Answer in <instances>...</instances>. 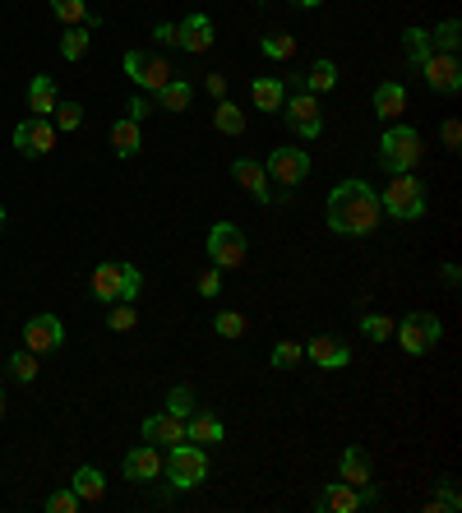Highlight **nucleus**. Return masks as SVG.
Returning a JSON list of instances; mask_svg holds the SVG:
<instances>
[{
  "label": "nucleus",
  "instance_id": "obj_1",
  "mask_svg": "<svg viewBox=\"0 0 462 513\" xmlns=\"http://www.w3.org/2000/svg\"><path fill=\"white\" fill-rule=\"evenodd\" d=\"M383 223V208L379 194L365 181H338L329 194V227L338 236H370Z\"/></svg>",
  "mask_w": 462,
  "mask_h": 513
},
{
  "label": "nucleus",
  "instance_id": "obj_2",
  "mask_svg": "<svg viewBox=\"0 0 462 513\" xmlns=\"http://www.w3.org/2000/svg\"><path fill=\"white\" fill-rule=\"evenodd\" d=\"M379 208L389 217H398V223H416V217H425V185L412 172H398V176H389V185H383Z\"/></svg>",
  "mask_w": 462,
  "mask_h": 513
},
{
  "label": "nucleus",
  "instance_id": "obj_3",
  "mask_svg": "<svg viewBox=\"0 0 462 513\" xmlns=\"http://www.w3.org/2000/svg\"><path fill=\"white\" fill-rule=\"evenodd\" d=\"M421 153H425L421 149V134L412 125H389V130H383V139H379V162H383V172H389V176L416 172Z\"/></svg>",
  "mask_w": 462,
  "mask_h": 513
},
{
  "label": "nucleus",
  "instance_id": "obj_4",
  "mask_svg": "<svg viewBox=\"0 0 462 513\" xmlns=\"http://www.w3.org/2000/svg\"><path fill=\"white\" fill-rule=\"evenodd\" d=\"M163 472L172 476L176 490H194V486L208 476V449H204V445H190V439H181V445H172V454L163 458Z\"/></svg>",
  "mask_w": 462,
  "mask_h": 513
},
{
  "label": "nucleus",
  "instance_id": "obj_5",
  "mask_svg": "<svg viewBox=\"0 0 462 513\" xmlns=\"http://www.w3.org/2000/svg\"><path fill=\"white\" fill-rule=\"evenodd\" d=\"M208 259H213V268H241L250 259L246 232L236 223H213V232H208Z\"/></svg>",
  "mask_w": 462,
  "mask_h": 513
},
{
  "label": "nucleus",
  "instance_id": "obj_6",
  "mask_svg": "<svg viewBox=\"0 0 462 513\" xmlns=\"http://www.w3.org/2000/svg\"><path fill=\"white\" fill-rule=\"evenodd\" d=\"M398 347L403 351H412V356H425V351H435V342H439V333H444V324H439V315H430V310H416V315H407L398 329Z\"/></svg>",
  "mask_w": 462,
  "mask_h": 513
},
{
  "label": "nucleus",
  "instance_id": "obj_7",
  "mask_svg": "<svg viewBox=\"0 0 462 513\" xmlns=\"http://www.w3.org/2000/svg\"><path fill=\"white\" fill-rule=\"evenodd\" d=\"M282 111H287V125H291L300 139H320V130H324L320 93H305V89H296L291 98H282Z\"/></svg>",
  "mask_w": 462,
  "mask_h": 513
},
{
  "label": "nucleus",
  "instance_id": "obj_8",
  "mask_svg": "<svg viewBox=\"0 0 462 513\" xmlns=\"http://www.w3.org/2000/svg\"><path fill=\"white\" fill-rule=\"evenodd\" d=\"M125 75L143 89V93H158L167 89L176 75H172V65L163 56H148V51H125Z\"/></svg>",
  "mask_w": 462,
  "mask_h": 513
},
{
  "label": "nucleus",
  "instance_id": "obj_9",
  "mask_svg": "<svg viewBox=\"0 0 462 513\" xmlns=\"http://www.w3.org/2000/svg\"><path fill=\"white\" fill-rule=\"evenodd\" d=\"M56 139H60V130L51 120H42V116H28L24 125H15V149L24 158H47L56 149Z\"/></svg>",
  "mask_w": 462,
  "mask_h": 513
},
{
  "label": "nucleus",
  "instance_id": "obj_10",
  "mask_svg": "<svg viewBox=\"0 0 462 513\" xmlns=\"http://www.w3.org/2000/svg\"><path fill=\"white\" fill-rule=\"evenodd\" d=\"M264 172H268L273 185H300L305 176H310V153L305 149H273Z\"/></svg>",
  "mask_w": 462,
  "mask_h": 513
},
{
  "label": "nucleus",
  "instance_id": "obj_11",
  "mask_svg": "<svg viewBox=\"0 0 462 513\" xmlns=\"http://www.w3.org/2000/svg\"><path fill=\"white\" fill-rule=\"evenodd\" d=\"M416 69L425 75V84H430L435 93H457V89H462V65H457V56H448V51H430Z\"/></svg>",
  "mask_w": 462,
  "mask_h": 513
},
{
  "label": "nucleus",
  "instance_id": "obj_12",
  "mask_svg": "<svg viewBox=\"0 0 462 513\" xmlns=\"http://www.w3.org/2000/svg\"><path fill=\"white\" fill-rule=\"evenodd\" d=\"M24 347H28V351H37V356H47V351L65 347V324H60L56 315H33V319L24 324Z\"/></svg>",
  "mask_w": 462,
  "mask_h": 513
},
{
  "label": "nucleus",
  "instance_id": "obj_13",
  "mask_svg": "<svg viewBox=\"0 0 462 513\" xmlns=\"http://www.w3.org/2000/svg\"><path fill=\"white\" fill-rule=\"evenodd\" d=\"M305 356H310L320 371H342V365L352 361V347L342 342V338H329V333H320V338H310L305 342Z\"/></svg>",
  "mask_w": 462,
  "mask_h": 513
},
{
  "label": "nucleus",
  "instance_id": "obj_14",
  "mask_svg": "<svg viewBox=\"0 0 462 513\" xmlns=\"http://www.w3.org/2000/svg\"><path fill=\"white\" fill-rule=\"evenodd\" d=\"M231 176H236V185L241 190H250L259 204H268L273 199V181H268V172H264V162H255V158H236V162H231Z\"/></svg>",
  "mask_w": 462,
  "mask_h": 513
},
{
  "label": "nucleus",
  "instance_id": "obj_15",
  "mask_svg": "<svg viewBox=\"0 0 462 513\" xmlns=\"http://www.w3.org/2000/svg\"><path fill=\"white\" fill-rule=\"evenodd\" d=\"M152 476H163V454L158 445H139L125 454V481H152Z\"/></svg>",
  "mask_w": 462,
  "mask_h": 513
},
{
  "label": "nucleus",
  "instance_id": "obj_16",
  "mask_svg": "<svg viewBox=\"0 0 462 513\" xmlns=\"http://www.w3.org/2000/svg\"><path fill=\"white\" fill-rule=\"evenodd\" d=\"M315 508H329V513H356V508H361V490L347 486V481L338 476V481H329V486L315 495Z\"/></svg>",
  "mask_w": 462,
  "mask_h": 513
},
{
  "label": "nucleus",
  "instance_id": "obj_17",
  "mask_svg": "<svg viewBox=\"0 0 462 513\" xmlns=\"http://www.w3.org/2000/svg\"><path fill=\"white\" fill-rule=\"evenodd\" d=\"M143 439L148 445H181L185 439V416H172V412H158L143 421Z\"/></svg>",
  "mask_w": 462,
  "mask_h": 513
},
{
  "label": "nucleus",
  "instance_id": "obj_18",
  "mask_svg": "<svg viewBox=\"0 0 462 513\" xmlns=\"http://www.w3.org/2000/svg\"><path fill=\"white\" fill-rule=\"evenodd\" d=\"M287 84L291 89H305V93H329L338 84V65L333 60H315L305 75H287Z\"/></svg>",
  "mask_w": 462,
  "mask_h": 513
},
{
  "label": "nucleus",
  "instance_id": "obj_19",
  "mask_svg": "<svg viewBox=\"0 0 462 513\" xmlns=\"http://www.w3.org/2000/svg\"><path fill=\"white\" fill-rule=\"evenodd\" d=\"M213 37H217V33H213V19H208V15H190V19L181 24V42H176V47H185L190 56H204V51L213 47Z\"/></svg>",
  "mask_w": 462,
  "mask_h": 513
},
{
  "label": "nucleus",
  "instance_id": "obj_20",
  "mask_svg": "<svg viewBox=\"0 0 462 513\" xmlns=\"http://www.w3.org/2000/svg\"><path fill=\"white\" fill-rule=\"evenodd\" d=\"M185 439H190V445H204V449H208V445H222V421H217L213 412H199V407H194V412L185 416Z\"/></svg>",
  "mask_w": 462,
  "mask_h": 513
},
{
  "label": "nucleus",
  "instance_id": "obj_21",
  "mask_svg": "<svg viewBox=\"0 0 462 513\" xmlns=\"http://www.w3.org/2000/svg\"><path fill=\"white\" fill-rule=\"evenodd\" d=\"M403 111H407V89H403V84H394V79H389V84H379V89H374V116L398 120Z\"/></svg>",
  "mask_w": 462,
  "mask_h": 513
},
{
  "label": "nucleus",
  "instance_id": "obj_22",
  "mask_svg": "<svg viewBox=\"0 0 462 513\" xmlns=\"http://www.w3.org/2000/svg\"><path fill=\"white\" fill-rule=\"evenodd\" d=\"M93 28H98V19L69 24L65 37H60V56H65V60H84V56H89V42H93Z\"/></svg>",
  "mask_w": 462,
  "mask_h": 513
},
{
  "label": "nucleus",
  "instance_id": "obj_23",
  "mask_svg": "<svg viewBox=\"0 0 462 513\" xmlns=\"http://www.w3.org/2000/svg\"><path fill=\"white\" fill-rule=\"evenodd\" d=\"M69 490L79 495V504H102L107 481H102V472H98V467H79V472H74V481H69Z\"/></svg>",
  "mask_w": 462,
  "mask_h": 513
},
{
  "label": "nucleus",
  "instance_id": "obj_24",
  "mask_svg": "<svg viewBox=\"0 0 462 513\" xmlns=\"http://www.w3.org/2000/svg\"><path fill=\"white\" fill-rule=\"evenodd\" d=\"M56 84L47 79V75H37L33 84H28V116H42V120H51V111H56Z\"/></svg>",
  "mask_w": 462,
  "mask_h": 513
},
{
  "label": "nucleus",
  "instance_id": "obj_25",
  "mask_svg": "<svg viewBox=\"0 0 462 513\" xmlns=\"http://www.w3.org/2000/svg\"><path fill=\"white\" fill-rule=\"evenodd\" d=\"M338 476H342L347 486H356V490H361V486H370V458H365L356 445H352V449H342V458H338Z\"/></svg>",
  "mask_w": 462,
  "mask_h": 513
},
{
  "label": "nucleus",
  "instance_id": "obj_26",
  "mask_svg": "<svg viewBox=\"0 0 462 513\" xmlns=\"http://www.w3.org/2000/svg\"><path fill=\"white\" fill-rule=\"evenodd\" d=\"M111 149H116V158H134L139 149H143V134H139V120H116L111 125Z\"/></svg>",
  "mask_w": 462,
  "mask_h": 513
},
{
  "label": "nucleus",
  "instance_id": "obj_27",
  "mask_svg": "<svg viewBox=\"0 0 462 513\" xmlns=\"http://www.w3.org/2000/svg\"><path fill=\"white\" fill-rule=\"evenodd\" d=\"M93 297H98L102 306L121 301V264H102V268L93 273Z\"/></svg>",
  "mask_w": 462,
  "mask_h": 513
},
{
  "label": "nucleus",
  "instance_id": "obj_28",
  "mask_svg": "<svg viewBox=\"0 0 462 513\" xmlns=\"http://www.w3.org/2000/svg\"><path fill=\"white\" fill-rule=\"evenodd\" d=\"M250 98H255V107L259 111H282V98H287V89H282V79H255L250 84Z\"/></svg>",
  "mask_w": 462,
  "mask_h": 513
},
{
  "label": "nucleus",
  "instance_id": "obj_29",
  "mask_svg": "<svg viewBox=\"0 0 462 513\" xmlns=\"http://www.w3.org/2000/svg\"><path fill=\"white\" fill-rule=\"evenodd\" d=\"M152 98H158V107H163V111H185V107H190V98H194V89H190L185 79H172L167 89H158Z\"/></svg>",
  "mask_w": 462,
  "mask_h": 513
},
{
  "label": "nucleus",
  "instance_id": "obj_30",
  "mask_svg": "<svg viewBox=\"0 0 462 513\" xmlns=\"http://www.w3.org/2000/svg\"><path fill=\"white\" fill-rule=\"evenodd\" d=\"M457 47H462V24H457V19H444V24L430 33V51H448V56H457Z\"/></svg>",
  "mask_w": 462,
  "mask_h": 513
},
{
  "label": "nucleus",
  "instance_id": "obj_31",
  "mask_svg": "<svg viewBox=\"0 0 462 513\" xmlns=\"http://www.w3.org/2000/svg\"><path fill=\"white\" fill-rule=\"evenodd\" d=\"M213 125H217L222 134H241V130H246V111H241L236 102H226V98H222V102H217V111H213Z\"/></svg>",
  "mask_w": 462,
  "mask_h": 513
},
{
  "label": "nucleus",
  "instance_id": "obj_32",
  "mask_svg": "<svg viewBox=\"0 0 462 513\" xmlns=\"http://www.w3.org/2000/svg\"><path fill=\"white\" fill-rule=\"evenodd\" d=\"M5 371H10L19 384H33V380H37V351H28V347L15 351V356L5 361Z\"/></svg>",
  "mask_w": 462,
  "mask_h": 513
},
{
  "label": "nucleus",
  "instance_id": "obj_33",
  "mask_svg": "<svg viewBox=\"0 0 462 513\" xmlns=\"http://www.w3.org/2000/svg\"><path fill=\"white\" fill-rule=\"evenodd\" d=\"M51 15L60 19V24H89L93 15H89V0H51Z\"/></svg>",
  "mask_w": 462,
  "mask_h": 513
},
{
  "label": "nucleus",
  "instance_id": "obj_34",
  "mask_svg": "<svg viewBox=\"0 0 462 513\" xmlns=\"http://www.w3.org/2000/svg\"><path fill=\"white\" fill-rule=\"evenodd\" d=\"M51 125H56V130H65V134H69V130H79V125H84V107H79V102H56Z\"/></svg>",
  "mask_w": 462,
  "mask_h": 513
},
{
  "label": "nucleus",
  "instance_id": "obj_35",
  "mask_svg": "<svg viewBox=\"0 0 462 513\" xmlns=\"http://www.w3.org/2000/svg\"><path fill=\"white\" fill-rule=\"evenodd\" d=\"M246 315L241 310H222L217 319H213V333H222V338H246Z\"/></svg>",
  "mask_w": 462,
  "mask_h": 513
},
{
  "label": "nucleus",
  "instance_id": "obj_36",
  "mask_svg": "<svg viewBox=\"0 0 462 513\" xmlns=\"http://www.w3.org/2000/svg\"><path fill=\"white\" fill-rule=\"evenodd\" d=\"M394 329H398V324H394L389 315H361V333H365V338H374V342H389V338H394Z\"/></svg>",
  "mask_w": 462,
  "mask_h": 513
},
{
  "label": "nucleus",
  "instance_id": "obj_37",
  "mask_svg": "<svg viewBox=\"0 0 462 513\" xmlns=\"http://www.w3.org/2000/svg\"><path fill=\"white\" fill-rule=\"evenodd\" d=\"M403 47H407V60L421 65V60L430 56V33H425V28H407V33H403Z\"/></svg>",
  "mask_w": 462,
  "mask_h": 513
},
{
  "label": "nucleus",
  "instance_id": "obj_38",
  "mask_svg": "<svg viewBox=\"0 0 462 513\" xmlns=\"http://www.w3.org/2000/svg\"><path fill=\"white\" fill-rule=\"evenodd\" d=\"M107 324H111L116 333L134 329V324H139V310H134V301H111V310H107Z\"/></svg>",
  "mask_w": 462,
  "mask_h": 513
},
{
  "label": "nucleus",
  "instance_id": "obj_39",
  "mask_svg": "<svg viewBox=\"0 0 462 513\" xmlns=\"http://www.w3.org/2000/svg\"><path fill=\"white\" fill-rule=\"evenodd\" d=\"M264 56H268V60H291V56H296V37L268 33V37H264Z\"/></svg>",
  "mask_w": 462,
  "mask_h": 513
},
{
  "label": "nucleus",
  "instance_id": "obj_40",
  "mask_svg": "<svg viewBox=\"0 0 462 513\" xmlns=\"http://www.w3.org/2000/svg\"><path fill=\"white\" fill-rule=\"evenodd\" d=\"M167 412H172V416H190V412H194V389H190V384H176V389L167 393Z\"/></svg>",
  "mask_w": 462,
  "mask_h": 513
},
{
  "label": "nucleus",
  "instance_id": "obj_41",
  "mask_svg": "<svg viewBox=\"0 0 462 513\" xmlns=\"http://www.w3.org/2000/svg\"><path fill=\"white\" fill-rule=\"evenodd\" d=\"M143 291V273L134 264H121V301H139Z\"/></svg>",
  "mask_w": 462,
  "mask_h": 513
},
{
  "label": "nucleus",
  "instance_id": "obj_42",
  "mask_svg": "<svg viewBox=\"0 0 462 513\" xmlns=\"http://www.w3.org/2000/svg\"><path fill=\"white\" fill-rule=\"evenodd\" d=\"M300 356H305V347H300V342H278V347H273V356H268V361H273V365H278V371H287V365H296V361H300Z\"/></svg>",
  "mask_w": 462,
  "mask_h": 513
},
{
  "label": "nucleus",
  "instance_id": "obj_43",
  "mask_svg": "<svg viewBox=\"0 0 462 513\" xmlns=\"http://www.w3.org/2000/svg\"><path fill=\"white\" fill-rule=\"evenodd\" d=\"M47 508H51V513H74V508H79V495H74V490L65 486V490L47 495Z\"/></svg>",
  "mask_w": 462,
  "mask_h": 513
},
{
  "label": "nucleus",
  "instance_id": "obj_44",
  "mask_svg": "<svg viewBox=\"0 0 462 513\" xmlns=\"http://www.w3.org/2000/svg\"><path fill=\"white\" fill-rule=\"evenodd\" d=\"M457 486H444L439 495H435V504H430V513H457Z\"/></svg>",
  "mask_w": 462,
  "mask_h": 513
},
{
  "label": "nucleus",
  "instance_id": "obj_45",
  "mask_svg": "<svg viewBox=\"0 0 462 513\" xmlns=\"http://www.w3.org/2000/svg\"><path fill=\"white\" fill-rule=\"evenodd\" d=\"M222 291V268H204L199 273V297H217Z\"/></svg>",
  "mask_w": 462,
  "mask_h": 513
},
{
  "label": "nucleus",
  "instance_id": "obj_46",
  "mask_svg": "<svg viewBox=\"0 0 462 513\" xmlns=\"http://www.w3.org/2000/svg\"><path fill=\"white\" fill-rule=\"evenodd\" d=\"M148 111H152V98H143V93H134V98L125 102V116H130V120H143Z\"/></svg>",
  "mask_w": 462,
  "mask_h": 513
},
{
  "label": "nucleus",
  "instance_id": "obj_47",
  "mask_svg": "<svg viewBox=\"0 0 462 513\" xmlns=\"http://www.w3.org/2000/svg\"><path fill=\"white\" fill-rule=\"evenodd\" d=\"M152 37H158L163 47H176V42H181V28H176V24H158V28H152Z\"/></svg>",
  "mask_w": 462,
  "mask_h": 513
},
{
  "label": "nucleus",
  "instance_id": "obj_48",
  "mask_svg": "<svg viewBox=\"0 0 462 513\" xmlns=\"http://www.w3.org/2000/svg\"><path fill=\"white\" fill-rule=\"evenodd\" d=\"M444 149H462V125L457 120H444Z\"/></svg>",
  "mask_w": 462,
  "mask_h": 513
},
{
  "label": "nucleus",
  "instance_id": "obj_49",
  "mask_svg": "<svg viewBox=\"0 0 462 513\" xmlns=\"http://www.w3.org/2000/svg\"><path fill=\"white\" fill-rule=\"evenodd\" d=\"M204 89H208V98H217V102L226 98V79H222V75H208V79H204Z\"/></svg>",
  "mask_w": 462,
  "mask_h": 513
},
{
  "label": "nucleus",
  "instance_id": "obj_50",
  "mask_svg": "<svg viewBox=\"0 0 462 513\" xmlns=\"http://www.w3.org/2000/svg\"><path fill=\"white\" fill-rule=\"evenodd\" d=\"M296 5H300V10H315V5H324V0H296Z\"/></svg>",
  "mask_w": 462,
  "mask_h": 513
},
{
  "label": "nucleus",
  "instance_id": "obj_51",
  "mask_svg": "<svg viewBox=\"0 0 462 513\" xmlns=\"http://www.w3.org/2000/svg\"><path fill=\"white\" fill-rule=\"evenodd\" d=\"M0 232H5V204H0Z\"/></svg>",
  "mask_w": 462,
  "mask_h": 513
},
{
  "label": "nucleus",
  "instance_id": "obj_52",
  "mask_svg": "<svg viewBox=\"0 0 462 513\" xmlns=\"http://www.w3.org/2000/svg\"><path fill=\"white\" fill-rule=\"evenodd\" d=\"M0 416H5V393H0Z\"/></svg>",
  "mask_w": 462,
  "mask_h": 513
},
{
  "label": "nucleus",
  "instance_id": "obj_53",
  "mask_svg": "<svg viewBox=\"0 0 462 513\" xmlns=\"http://www.w3.org/2000/svg\"><path fill=\"white\" fill-rule=\"evenodd\" d=\"M0 371H5V361H0Z\"/></svg>",
  "mask_w": 462,
  "mask_h": 513
}]
</instances>
